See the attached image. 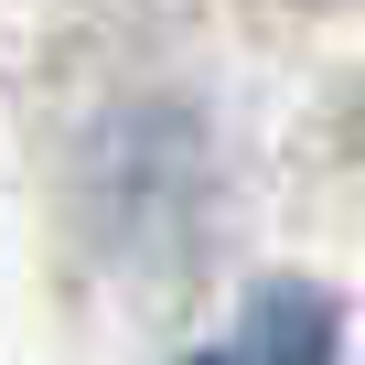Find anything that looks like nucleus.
I'll return each mask as SVG.
<instances>
[{"label": "nucleus", "mask_w": 365, "mask_h": 365, "mask_svg": "<svg viewBox=\"0 0 365 365\" xmlns=\"http://www.w3.org/2000/svg\"><path fill=\"white\" fill-rule=\"evenodd\" d=\"M279 322H290V290H269V301H258V322H247L226 354H205V365H322V322H312L301 344H290Z\"/></svg>", "instance_id": "1"}]
</instances>
